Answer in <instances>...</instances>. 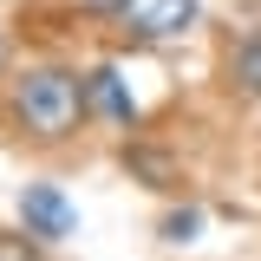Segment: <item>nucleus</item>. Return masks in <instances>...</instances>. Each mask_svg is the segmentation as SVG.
I'll return each instance as SVG.
<instances>
[{
    "instance_id": "obj_5",
    "label": "nucleus",
    "mask_w": 261,
    "mask_h": 261,
    "mask_svg": "<svg viewBox=\"0 0 261 261\" xmlns=\"http://www.w3.org/2000/svg\"><path fill=\"white\" fill-rule=\"evenodd\" d=\"M235 79H242L248 92H261V39H248V46L235 53Z\"/></svg>"
},
{
    "instance_id": "obj_1",
    "label": "nucleus",
    "mask_w": 261,
    "mask_h": 261,
    "mask_svg": "<svg viewBox=\"0 0 261 261\" xmlns=\"http://www.w3.org/2000/svg\"><path fill=\"white\" fill-rule=\"evenodd\" d=\"M79 105H85V92H79L72 72H27V79L13 85V111H20V124L39 130V137H59V130L79 118Z\"/></svg>"
},
{
    "instance_id": "obj_3",
    "label": "nucleus",
    "mask_w": 261,
    "mask_h": 261,
    "mask_svg": "<svg viewBox=\"0 0 261 261\" xmlns=\"http://www.w3.org/2000/svg\"><path fill=\"white\" fill-rule=\"evenodd\" d=\"M20 216H27V235H39V242H65V235L79 228V209L65 202L59 183H33V190L20 196Z\"/></svg>"
},
{
    "instance_id": "obj_8",
    "label": "nucleus",
    "mask_w": 261,
    "mask_h": 261,
    "mask_svg": "<svg viewBox=\"0 0 261 261\" xmlns=\"http://www.w3.org/2000/svg\"><path fill=\"white\" fill-rule=\"evenodd\" d=\"M0 59H7V39H0Z\"/></svg>"
},
{
    "instance_id": "obj_7",
    "label": "nucleus",
    "mask_w": 261,
    "mask_h": 261,
    "mask_svg": "<svg viewBox=\"0 0 261 261\" xmlns=\"http://www.w3.org/2000/svg\"><path fill=\"white\" fill-rule=\"evenodd\" d=\"M0 261H33L27 242H13V235H0Z\"/></svg>"
},
{
    "instance_id": "obj_2",
    "label": "nucleus",
    "mask_w": 261,
    "mask_h": 261,
    "mask_svg": "<svg viewBox=\"0 0 261 261\" xmlns=\"http://www.w3.org/2000/svg\"><path fill=\"white\" fill-rule=\"evenodd\" d=\"M111 20L137 39H170L196 20V0H111Z\"/></svg>"
},
{
    "instance_id": "obj_6",
    "label": "nucleus",
    "mask_w": 261,
    "mask_h": 261,
    "mask_svg": "<svg viewBox=\"0 0 261 261\" xmlns=\"http://www.w3.org/2000/svg\"><path fill=\"white\" fill-rule=\"evenodd\" d=\"M196 222H202V216L183 209V216H170V222H163V235H170V242H196Z\"/></svg>"
},
{
    "instance_id": "obj_4",
    "label": "nucleus",
    "mask_w": 261,
    "mask_h": 261,
    "mask_svg": "<svg viewBox=\"0 0 261 261\" xmlns=\"http://www.w3.org/2000/svg\"><path fill=\"white\" fill-rule=\"evenodd\" d=\"M85 105H92L98 118H111V124H130V118H137V105H130V92L118 85V72H92V79H85Z\"/></svg>"
}]
</instances>
